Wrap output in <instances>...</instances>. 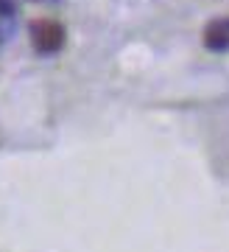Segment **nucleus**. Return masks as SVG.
Masks as SVG:
<instances>
[{
	"label": "nucleus",
	"instance_id": "1",
	"mask_svg": "<svg viewBox=\"0 0 229 252\" xmlns=\"http://www.w3.org/2000/svg\"><path fill=\"white\" fill-rule=\"evenodd\" d=\"M31 42L39 54H56L64 45V28L56 20H36L31 26Z\"/></svg>",
	"mask_w": 229,
	"mask_h": 252
},
{
	"label": "nucleus",
	"instance_id": "2",
	"mask_svg": "<svg viewBox=\"0 0 229 252\" xmlns=\"http://www.w3.org/2000/svg\"><path fill=\"white\" fill-rule=\"evenodd\" d=\"M204 45L210 51H227L229 48V20H212L204 31Z\"/></svg>",
	"mask_w": 229,
	"mask_h": 252
}]
</instances>
